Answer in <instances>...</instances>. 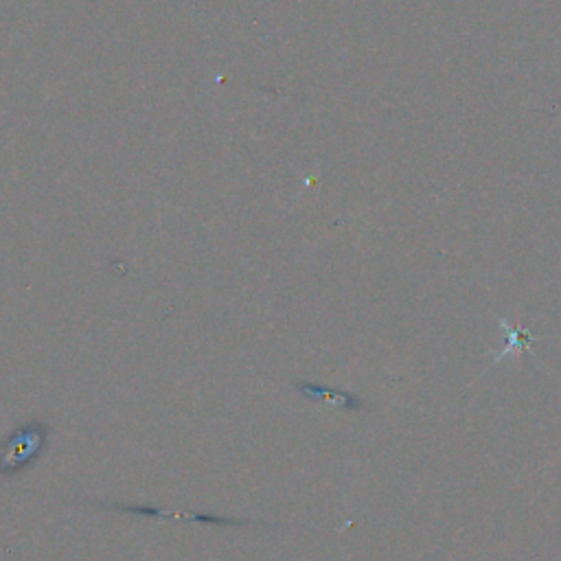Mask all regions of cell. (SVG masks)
<instances>
[{
  "mask_svg": "<svg viewBox=\"0 0 561 561\" xmlns=\"http://www.w3.org/2000/svg\"><path fill=\"white\" fill-rule=\"evenodd\" d=\"M48 436L50 427L37 419L15 425L0 443V478H15L31 469L44 456Z\"/></svg>",
  "mask_w": 561,
  "mask_h": 561,
  "instance_id": "1",
  "label": "cell"
},
{
  "mask_svg": "<svg viewBox=\"0 0 561 561\" xmlns=\"http://www.w3.org/2000/svg\"><path fill=\"white\" fill-rule=\"evenodd\" d=\"M112 511H125V513H136V515H147V517H160V519H195V522H210V524H230V526H241L250 522H239V519H226L219 515H204V513H171V511H160L153 506H138V504H103Z\"/></svg>",
  "mask_w": 561,
  "mask_h": 561,
  "instance_id": "2",
  "label": "cell"
},
{
  "mask_svg": "<svg viewBox=\"0 0 561 561\" xmlns=\"http://www.w3.org/2000/svg\"><path fill=\"white\" fill-rule=\"evenodd\" d=\"M500 327L506 331V346L495 355L497 359H500V357H506V355L513 353V351H522V348H528V346H530L533 335H530L526 329H515V327H511L504 318H500Z\"/></svg>",
  "mask_w": 561,
  "mask_h": 561,
  "instance_id": "3",
  "label": "cell"
}]
</instances>
